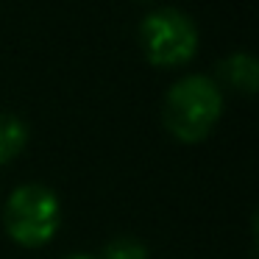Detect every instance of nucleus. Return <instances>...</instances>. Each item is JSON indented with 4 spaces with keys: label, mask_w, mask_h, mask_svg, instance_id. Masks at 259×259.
<instances>
[{
    "label": "nucleus",
    "mask_w": 259,
    "mask_h": 259,
    "mask_svg": "<svg viewBox=\"0 0 259 259\" xmlns=\"http://www.w3.org/2000/svg\"><path fill=\"white\" fill-rule=\"evenodd\" d=\"M223 112V92L209 75H184L164 95L162 117L181 142H198L214 128Z\"/></svg>",
    "instance_id": "1"
},
{
    "label": "nucleus",
    "mask_w": 259,
    "mask_h": 259,
    "mask_svg": "<svg viewBox=\"0 0 259 259\" xmlns=\"http://www.w3.org/2000/svg\"><path fill=\"white\" fill-rule=\"evenodd\" d=\"M6 231L25 248L45 245L62 223V203L45 184H23L6 201Z\"/></svg>",
    "instance_id": "2"
},
{
    "label": "nucleus",
    "mask_w": 259,
    "mask_h": 259,
    "mask_svg": "<svg viewBox=\"0 0 259 259\" xmlns=\"http://www.w3.org/2000/svg\"><path fill=\"white\" fill-rule=\"evenodd\" d=\"M142 51L159 67L184 64L198 51V28L192 17H187L179 9H153L140 23Z\"/></svg>",
    "instance_id": "3"
},
{
    "label": "nucleus",
    "mask_w": 259,
    "mask_h": 259,
    "mask_svg": "<svg viewBox=\"0 0 259 259\" xmlns=\"http://www.w3.org/2000/svg\"><path fill=\"white\" fill-rule=\"evenodd\" d=\"M220 78L226 81L229 87L251 95L256 90V81H259V64L251 53H231L229 59L220 62Z\"/></svg>",
    "instance_id": "4"
},
{
    "label": "nucleus",
    "mask_w": 259,
    "mask_h": 259,
    "mask_svg": "<svg viewBox=\"0 0 259 259\" xmlns=\"http://www.w3.org/2000/svg\"><path fill=\"white\" fill-rule=\"evenodd\" d=\"M28 142V125L17 114L0 112V164L14 159Z\"/></svg>",
    "instance_id": "5"
},
{
    "label": "nucleus",
    "mask_w": 259,
    "mask_h": 259,
    "mask_svg": "<svg viewBox=\"0 0 259 259\" xmlns=\"http://www.w3.org/2000/svg\"><path fill=\"white\" fill-rule=\"evenodd\" d=\"M103 259H148V248L134 237H114L103 248Z\"/></svg>",
    "instance_id": "6"
},
{
    "label": "nucleus",
    "mask_w": 259,
    "mask_h": 259,
    "mask_svg": "<svg viewBox=\"0 0 259 259\" xmlns=\"http://www.w3.org/2000/svg\"><path fill=\"white\" fill-rule=\"evenodd\" d=\"M67 259H92V256H87V253H73V256H67Z\"/></svg>",
    "instance_id": "7"
}]
</instances>
